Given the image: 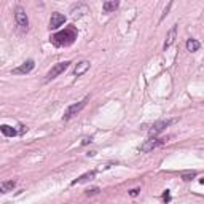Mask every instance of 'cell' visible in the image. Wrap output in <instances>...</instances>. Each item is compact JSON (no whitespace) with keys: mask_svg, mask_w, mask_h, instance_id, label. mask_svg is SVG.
I'll return each instance as SVG.
<instances>
[{"mask_svg":"<svg viewBox=\"0 0 204 204\" xmlns=\"http://www.w3.org/2000/svg\"><path fill=\"white\" fill-rule=\"evenodd\" d=\"M89 101V96H86L83 101H80V102H77V104H72L70 107L66 110V113H64V116H62V120L64 121H69V120H72L75 115H78L80 112L85 109V105H86V102Z\"/></svg>","mask_w":204,"mask_h":204,"instance_id":"7a4b0ae2","label":"cell"},{"mask_svg":"<svg viewBox=\"0 0 204 204\" xmlns=\"http://www.w3.org/2000/svg\"><path fill=\"white\" fill-rule=\"evenodd\" d=\"M201 48V43L196 38H188L187 40V50L188 51H191V53H196Z\"/></svg>","mask_w":204,"mask_h":204,"instance_id":"5bb4252c","label":"cell"},{"mask_svg":"<svg viewBox=\"0 0 204 204\" xmlns=\"http://www.w3.org/2000/svg\"><path fill=\"white\" fill-rule=\"evenodd\" d=\"M139 191H140V188H132L131 191H129V195L132 196V198H136V196L139 195Z\"/></svg>","mask_w":204,"mask_h":204,"instance_id":"d6986e66","label":"cell"},{"mask_svg":"<svg viewBox=\"0 0 204 204\" xmlns=\"http://www.w3.org/2000/svg\"><path fill=\"white\" fill-rule=\"evenodd\" d=\"M99 193V188H93V190H88L86 191V196H91V195H97Z\"/></svg>","mask_w":204,"mask_h":204,"instance_id":"ffe728a7","label":"cell"},{"mask_svg":"<svg viewBox=\"0 0 204 204\" xmlns=\"http://www.w3.org/2000/svg\"><path fill=\"white\" fill-rule=\"evenodd\" d=\"M175 37H177V24L172 26V29L169 30V34L166 35V40H164V45H163L164 51L167 50V48H171V46H172V43L175 41Z\"/></svg>","mask_w":204,"mask_h":204,"instance_id":"9c48e42d","label":"cell"},{"mask_svg":"<svg viewBox=\"0 0 204 204\" xmlns=\"http://www.w3.org/2000/svg\"><path fill=\"white\" fill-rule=\"evenodd\" d=\"M193 177H196V172L195 171H190V172H184V174H182V180H185V182L191 180Z\"/></svg>","mask_w":204,"mask_h":204,"instance_id":"2e32d148","label":"cell"},{"mask_svg":"<svg viewBox=\"0 0 204 204\" xmlns=\"http://www.w3.org/2000/svg\"><path fill=\"white\" fill-rule=\"evenodd\" d=\"M199 184H201V185H204V177H202V179H199Z\"/></svg>","mask_w":204,"mask_h":204,"instance_id":"7402d4cb","label":"cell"},{"mask_svg":"<svg viewBox=\"0 0 204 204\" xmlns=\"http://www.w3.org/2000/svg\"><path fill=\"white\" fill-rule=\"evenodd\" d=\"M91 142H93V139H91V137H85V139L81 140V145H88V144H91Z\"/></svg>","mask_w":204,"mask_h":204,"instance_id":"44dd1931","label":"cell"},{"mask_svg":"<svg viewBox=\"0 0 204 204\" xmlns=\"http://www.w3.org/2000/svg\"><path fill=\"white\" fill-rule=\"evenodd\" d=\"M89 61H80L78 64L75 66V69H73V75L75 77H81L83 73H86L88 72V69H89Z\"/></svg>","mask_w":204,"mask_h":204,"instance_id":"30bf717a","label":"cell"},{"mask_svg":"<svg viewBox=\"0 0 204 204\" xmlns=\"http://www.w3.org/2000/svg\"><path fill=\"white\" fill-rule=\"evenodd\" d=\"M118 6H120V2H118V0H109V2H104V3H102V10H104L105 13H112V11H115Z\"/></svg>","mask_w":204,"mask_h":204,"instance_id":"7c38bea8","label":"cell"},{"mask_svg":"<svg viewBox=\"0 0 204 204\" xmlns=\"http://www.w3.org/2000/svg\"><path fill=\"white\" fill-rule=\"evenodd\" d=\"M66 23V16L62 15V13H58V11H54L51 18H50V30H56V29H59V27Z\"/></svg>","mask_w":204,"mask_h":204,"instance_id":"52a82bcc","label":"cell"},{"mask_svg":"<svg viewBox=\"0 0 204 204\" xmlns=\"http://www.w3.org/2000/svg\"><path fill=\"white\" fill-rule=\"evenodd\" d=\"M0 131H2V134L6 136V137H15V136H18V131L15 128H11V126H8V124H2V126H0Z\"/></svg>","mask_w":204,"mask_h":204,"instance_id":"4fadbf2b","label":"cell"},{"mask_svg":"<svg viewBox=\"0 0 204 204\" xmlns=\"http://www.w3.org/2000/svg\"><path fill=\"white\" fill-rule=\"evenodd\" d=\"M174 121H175V120H159V121L153 123V126H152L150 131H149L150 137H156L158 134H161V132H163L169 124H172Z\"/></svg>","mask_w":204,"mask_h":204,"instance_id":"277c9868","label":"cell"},{"mask_svg":"<svg viewBox=\"0 0 204 204\" xmlns=\"http://www.w3.org/2000/svg\"><path fill=\"white\" fill-rule=\"evenodd\" d=\"M77 35H78V32H77V29L73 26H69L66 27L64 30H61L58 34L51 35V43L54 46H70L73 43V41L77 40Z\"/></svg>","mask_w":204,"mask_h":204,"instance_id":"6da1fadb","label":"cell"},{"mask_svg":"<svg viewBox=\"0 0 204 204\" xmlns=\"http://www.w3.org/2000/svg\"><path fill=\"white\" fill-rule=\"evenodd\" d=\"M69 66H70V61H64V62H58V64H54L50 70H48V73H46V81H50V80L56 78L58 75L64 73Z\"/></svg>","mask_w":204,"mask_h":204,"instance_id":"3957f363","label":"cell"},{"mask_svg":"<svg viewBox=\"0 0 204 204\" xmlns=\"http://www.w3.org/2000/svg\"><path fill=\"white\" fill-rule=\"evenodd\" d=\"M15 19H16V24L21 27V29H26L27 30V26H29V18H27V13L23 6H16L15 8Z\"/></svg>","mask_w":204,"mask_h":204,"instance_id":"8992f818","label":"cell"},{"mask_svg":"<svg viewBox=\"0 0 204 204\" xmlns=\"http://www.w3.org/2000/svg\"><path fill=\"white\" fill-rule=\"evenodd\" d=\"M171 6H172V2H169V3H167V6H166V8H164V11H163V16H161V19L159 21H163L166 16H167V13H169V10H171Z\"/></svg>","mask_w":204,"mask_h":204,"instance_id":"ac0fdd59","label":"cell"},{"mask_svg":"<svg viewBox=\"0 0 204 204\" xmlns=\"http://www.w3.org/2000/svg\"><path fill=\"white\" fill-rule=\"evenodd\" d=\"M163 201H164L166 204L171 201V191H169V190H166V191L163 193Z\"/></svg>","mask_w":204,"mask_h":204,"instance_id":"e0dca14e","label":"cell"},{"mask_svg":"<svg viewBox=\"0 0 204 204\" xmlns=\"http://www.w3.org/2000/svg\"><path fill=\"white\" fill-rule=\"evenodd\" d=\"M167 142V139H156V137H150L149 140H145V142L140 145V152H144V153H147V152H152L153 149H156V147H159V145H163V144H166Z\"/></svg>","mask_w":204,"mask_h":204,"instance_id":"5b68a950","label":"cell"},{"mask_svg":"<svg viewBox=\"0 0 204 204\" xmlns=\"http://www.w3.org/2000/svg\"><path fill=\"white\" fill-rule=\"evenodd\" d=\"M34 67H35V62H34L32 59H29V61L23 62V64H21L19 67L13 69V70H11V73H13V75H26V73L32 72Z\"/></svg>","mask_w":204,"mask_h":204,"instance_id":"ba28073f","label":"cell"},{"mask_svg":"<svg viewBox=\"0 0 204 204\" xmlns=\"http://www.w3.org/2000/svg\"><path fill=\"white\" fill-rule=\"evenodd\" d=\"M94 175H96V171H89V172H86V174L80 175L78 179L72 180V184H70V185H77V184H85V182H88V180H91V179H94Z\"/></svg>","mask_w":204,"mask_h":204,"instance_id":"8fae6325","label":"cell"},{"mask_svg":"<svg viewBox=\"0 0 204 204\" xmlns=\"http://www.w3.org/2000/svg\"><path fill=\"white\" fill-rule=\"evenodd\" d=\"M15 187H16L15 180H5V182H2V185H0V190H2V193H8V191H13Z\"/></svg>","mask_w":204,"mask_h":204,"instance_id":"9a60e30c","label":"cell"}]
</instances>
